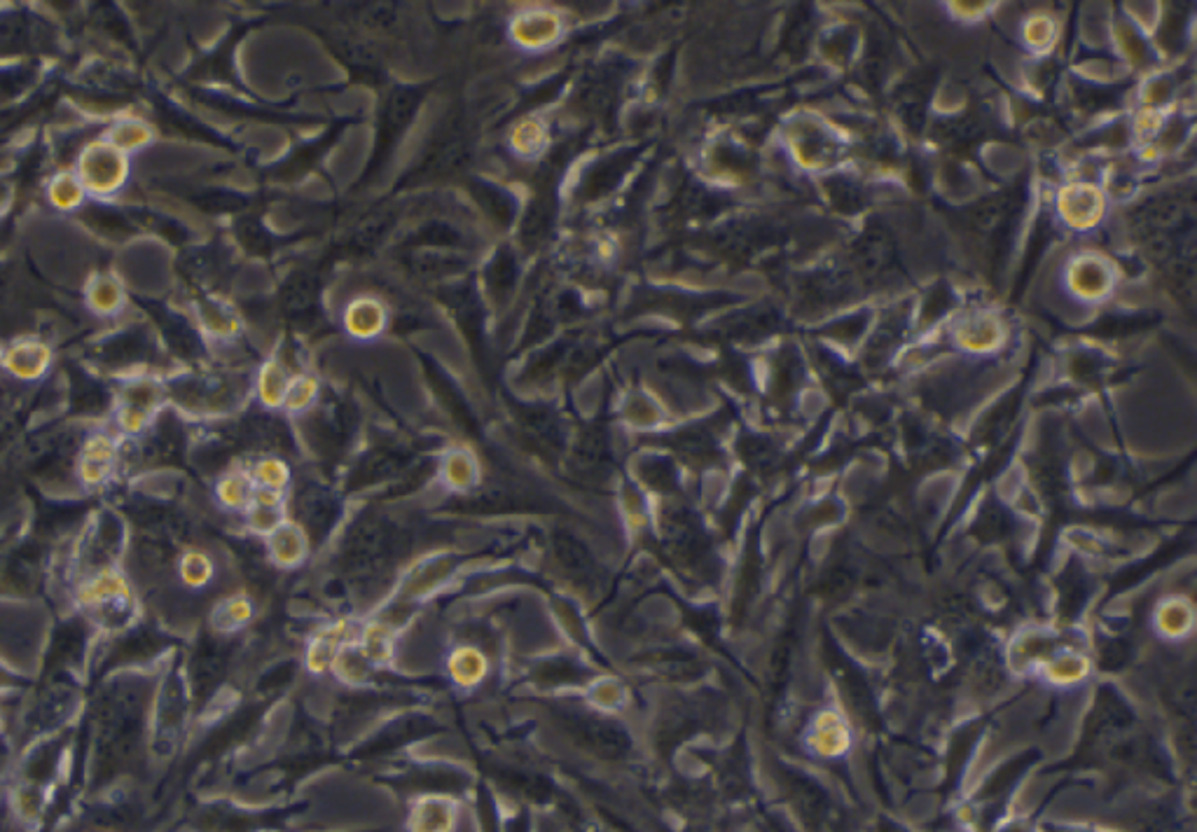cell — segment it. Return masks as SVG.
<instances>
[{
    "mask_svg": "<svg viewBox=\"0 0 1197 832\" xmlns=\"http://www.w3.org/2000/svg\"><path fill=\"white\" fill-rule=\"evenodd\" d=\"M73 171L85 187L87 197L108 199L129 183L131 159L106 138H96L80 150Z\"/></svg>",
    "mask_w": 1197,
    "mask_h": 832,
    "instance_id": "cell-1",
    "label": "cell"
},
{
    "mask_svg": "<svg viewBox=\"0 0 1197 832\" xmlns=\"http://www.w3.org/2000/svg\"><path fill=\"white\" fill-rule=\"evenodd\" d=\"M131 582L120 568L113 564L96 568L87 578L75 585V603L85 610H103L106 606H122L131 603Z\"/></svg>",
    "mask_w": 1197,
    "mask_h": 832,
    "instance_id": "cell-2",
    "label": "cell"
},
{
    "mask_svg": "<svg viewBox=\"0 0 1197 832\" xmlns=\"http://www.w3.org/2000/svg\"><path fill=\"white\" fill-rule=\"evenodd\" d=\"M117 463H120V447L113 435L92 433L80 449L78 480L89 489L106 487L113 480Z\"/></svg>",
    "mask_w": 1197,
    "mask_h": 832,
    "instance_id": "cell-3",
    "label": "cell"
},
{
    "mask_svg": "<svg viewBox=\"0 0 1197 832\" xmlns=\"http://www.w3.org/2000/svg\"><path fill=\"white\" fill-rule=\"evenodd\" d=\"M52 360V346L38 337L15 339L8 349H3V370L19 381H36L45 377Z\"/></svg>",
    "mask_w": 1197,
    "mask_h": 832,
    "instance_id": "cell-4",
    "label": "cell"
},
{
    "mask_svg": "<svg viewBox=\"0 0 1197 832\" xmlns=\"http://www.w3.org/2000/svg\"><path fill=\"white\" fill-rule=\"evenodd\" d=\"M103 138H106L110 145H115L117 150L124 152V155L129 157L145 148H150L152 141H155V129L150 127V122L141 120V117L122 115V117H117L113 124H110L106 136Z\"/></svg>",
    "mask_w": 1197,
    "mask_h": 832,
    "instance_id": "cell-5",
    "label": "cell"
},
{
    "mask_svg": "<svg viewBox=\"0 0 1197 832\" xmlns=\"http://www.w3.org/2000/svg\"><path fill=\"white\" fill-rule=\"evenodd\" d=\"M87 307L99 316L120 314L127 304V290L113 274H94L87 283Z\"/></svg>",
    "mask_w": 1197,
    "mask_h": 832,
    "instance_id": "cell-6",
    "label": "cell"
},
{
    "mask_svg": "<svg viewBox=\"0 0 1197 832\" xmlns=\"http://www.w3.org/2000/svg\"><path fill=\"white\" fill-rule=\"evenodd\" d=\"M47 199H50V204L57 208V211L71 213L85 204L87 192L85 187H82L80 178L75 176V171H59L57 176L50 180V185H47Z\"/></svg>",
    "mask_w": 1197,
    "mask_h": 832,
    "instance_id": "cell-7",
    "label": "cell"
},
{
    "mask_svg": "<svg viewBox=\"0 0 1197 832\" xmlns=\"http://www.w3.org/2000/svg\"><path fill=\"white\" fill-rule=\"evenodd\" d=\"M178 575H181L183 585L190 589H202L209 585L213 578V561L209 554L199 550H188L178 561Z\"/></svg>",
    "mask_w": 1197,
    "mask_h": 832,
    "instance_id": "cell-8",
    "label": "cell"
},
{
    "mask_svg": "<svg viewBox=\"0 0 1197 832\" xmlns=\"http://www.w3.org/2000/svg\"><path fill=\"white\" fill-rule=\"evenodd\" d=\"M218 498L225 505H230V508H241V505H246L253 498L251 480L239 473L223 477L218 484Z\"/></svg>",
    "mask_w": 1197,
    "mask_h": 832,
    "instance_id": "cell-9",
    "label": "cell"
},
{
    "mask_svg": "<svg viewBox=\"0 0 1197 832\" xmlns=\"http://www.w3.org/2000/svg\"><path fill=\"white\" fill-rule=\"evenodd\" d=\"M452 669H454L456 681L473 683V681H480V676L484 674V660L480 657V653H475V650H461V653L454 655Z\"/></svg>",
    "mask_w": 1197,
    "mask_h": 832,
    "instance_id": "cell-10",
    "label": "cell"
},
{
    "mask_svg": "<svg viewBox=\"0 0 1197 832\" xmlns=\"http://www.w3.org/2000/svg\"><path fill=\"white\" fill-rule=\"evenodd\" d=\"M274 557L279 559L281 564H295V561L302 557V547H300V538H297V533H290L286 529L274 533Z\"/></svg>",
    "mask_w": 1197,
    "mask_h": 832,
    "instance_id": "cell-11",
    "label": "cell"
},
{
    "mask_svg": "<svg viewBox=\"0 0 1197 832\" xmlns=\"http://www.w3.org/2000/svg\"><path fill=\"white\" fill-rule=\"evenodd\" d=\"M15 809L17 814L24 818V821H33V818L40 816V811H43V797H40L38 788L33 786H22L15 793Z\"/></svg>",
    "mask_w": 1197,
    "mask_h": 832,
    "instance_id": "cell-12",
    "label": "cell"
},
{
    "mask_svg": "<svg viewBox=\"0 0 1197 832\" xmlns=\"http://www.w3.org/2000/svg\"><path fill=\"white\" fill-rule=\"evenodd\" d=\"M220 615H223V624H220V627L234 629V627H239V624L248 622V617H251V603H248L246 599H241V596H237V599H230L223 603Z\"/></svg>",
    "mask_w": 1197,
    "mask_h": 832,
    "instance_id": "cell-13",
    "label": "cell"
},
{
    "mask_svg": "<svg viewBox=\"0 0 1197 832\" xmlns=\"http://www.w3.org/2000/svg\"><path fill=\"white\" fill-rule=\"evenodd\" d=\"M255 477H258V482L265 489H276L286 482V468H283L279 461L267 459V461H262L258 468H255Z\"/></svg>",
    "mask_w": 1197,
    "mask_h": 832,
    "instance_id": "cell-14",
    "label": "cell"
},
{
    "mask_svg": "<svg viewBox=\"0 0 1197 832\" xmlns=\"http://www.w3.org/2000/svg\"><path fill=\"white\" fill-rule=\"evenodd\" d=\"M311 302H314V283L309 279L295 281L293 288L288 290V307L302 311L311 307Z\"/></svg>",
    "mask_w": 1197,
    "mask_h": 832,
    "instance_id": "cell-15",
    "label": "cell"
},
{
    "mask_svg": "<svg viewBox=\"0 0 1197 832\" xmlns=\"http://www.w3.org/2000/svg\"><path fill=\"white\" fill-rule=\"evenodd\" d=\"M10 201H12V187L8 183H5L3 178H0V216H3V213L8 211Z\"/></svg>",
    "mask_w": 1197,
    "mask_h": 832,
    "instance_id": "cell-16",
    "label": "cell"
},
{
    "mask_svg": "<svg viewBox=\"0 0 1197 832\" xmlns=\"http://www.w3.org/2000/svg\"><path fill=\"white\" fill-rule=\"evenodd\" d=\"M0 370H3V349H0Z\"/></svg>",
    "mask_w": 1197,
    "mask_h": 832,
    "instance_id": "cell-17",
    "label": "cell"
}]
</instances>
